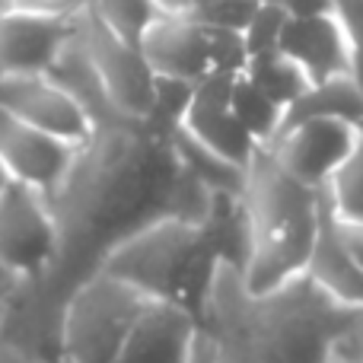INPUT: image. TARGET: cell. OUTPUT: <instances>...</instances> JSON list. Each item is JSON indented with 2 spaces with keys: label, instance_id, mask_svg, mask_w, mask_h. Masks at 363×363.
Wrapping results in <instances>:
<instances>
[{
  "label": "cell",
  "instance_id": "1",
  "mask_svg": "<svg viewBox=\"0 0 363 363\" xmlns=\"http://www.w3.org/2000/svg\"><path fill=\"white\" fill-rule=\"evenodd\" d=\"M363 309L341 306L306 274L249 294L242 268L217 258L198 319L204 363H328L332 341Z\"/></svg>",
  "mask_w": 363,
  "mask_h": 363
},
{
  "label": "cell",
  "instance_id": "2",
  "mask_svg": "<svg viewBox=\"0 0 363 363\" xmlns=\"http://www.w3.org/2000/svg\"><path fill=\"white\" fill-rule=\"evenodd\" d=\"M245 262L242 284L249 294H268L306 274L319 233L322 188L290 176L268 147H258L245 166Z\"/></svg>",
  "mask_w": 363,
  "mask_h": 363
},
{
  "label": "cell",
  "instance_id": "3",
  "mask_svg": "<svg viewBox=\"0 0 363 363\" xmlns=\"http://www.w3.org/2000/svg\"><path fill=\"white\" fill-rule=\"evenodd\" d=\"M217 255L207 249L204 226L160 213L106 252L99 271L131 284L150 300H176L201 309Z\"/></svg>",
  "mask_w": 363,
  "mask_h": 363
},
{
  "label": "cell",
  "instance_id": "4",
  "mask_svg": "<svg viewBox=\"0 0 363 363\" xmlns=\"http://www.w3.org/2000/svg\"><path fill=\"white\" fill-rule=\"evenodd\" d=\"M147 306L150 296L106 271H96L67 303L61 332L64 360L115 363Z\"/></svg>",
  "mask_w": 363,
  "mask_h": 363
},
{
  "label": "cell",
  "instance_id": "5",
  "mask_svg": "<svg viewBox=\"0 0 363 363\" xmlns=\"http://www.w3.org/2000/svg\"><path fill=\"white\" fill-rule=\"evenodd\" d=\"M70 23H74L77 42H80L89 64H93L96 74H99L115 112L131 121H147V125H150V118H153V70H150V64L144 61L140 48L125 42L118 32L108 29V26L96 16V10L86 0L70 13Z\"/></svg>",
  "mask_w": 363,
  "mask_h": 363
},
{
  "label": "cell",
  "instance_id": "6",
  "mask_svg": "<svg viewBox=\"0 0 363 363\" xmlns=\"http://www.w3.org/2000/svg\"><path fill=\"white\" fill-rule=\"evenodd\" d=\"M61 230L48 194L13 182L0 198V271L35 277L55 262Z\"/></svg>",
  "mask_w": 363,
  "mask_h": 363
},
{
  "label": "cell",
  "instance_id": "7",
  "mask_svg": "<svg viewBox=\"0 0 363 363\" xmlns=\"http://www.w3.org/2000/svg\"><path fill=\"white\" fill-rule=\"evenodd\" d=\"M363 128L341 118H303L284 125L268 144L274 160L309 188H325L338 166L360 144Z\"/></svg>",
  "mask_w": 363,
  "mask_h": 363
},
{
  "label": "cell",
  "instance_id": "8",
  "mask_svg": "<svg viewBox=\"0 0 363 363\" xmlns=\"http://www.w3.org/2000/svg\"><path fill=\"white\" fill-rule=\"evenodd\" d=\"M0 108L26 125L83 147L96 125L51 74H0Z\"/></svg>",
  "mask_w": 363,
  "mask_h": 363
},
{
  "label": "cell",
  "instance_id": "9",
  "mask_svg": "<svg viewBox=\"0 0 363 363\" xmlns=\"http://www.w3.org/2000/svg\"><path fill=\"white\" fill-rule=\"evenodd\" d=\"M77 157H80L77 144L38 131L0 108V160L6 163L13 182L35 188L55 201L67 185Z\"/></svg>",
  "mask_w": 363,
  "mask_h": 363
},
{
  "label": "cell",
  "instance_id": "10",
  "mask_svg": "<svg viewBox=\"0 0 363 363\" xmlns=\"http://www.w3.org/2000/svg\"><path fill=\"white\" fill-rule=\"evenodd\" d=\"M115 363H204L198 313L176 300H150Z\"/></svg>",
  "mask_w": 363,
  "mask_h": 363
},
{
  "label": "cell",
  "instance_id": "11",
  "mask_svg": "<svg viewBox=\"0 0 363 363\" xmlns=\"http://www.w3.org/2000/svg\"><path fill=\"white\" fill-rule=\"evenodd\" d=\"M230 86H233V77L226 74L201 77L198 86H194V99L179 128L191 134L194 140H201L207 150L223 157L226 163L245 169L252 163V157H255L258 144L252 140V134L245 131L242 121L233 112Z\"/></svg>",
  "mask_w": 363,
  "mask_h": 363
},
{
  "label": "cell",
  "instance_id": "12",
  "mask_svg": "<svg viewBox=\"0 0 363 363\" xmlns=\"http://www.w3.org/2000/svg\"><path fill=\"white\" fill-rule=\"evenodd\" d=\"M70 16L35 10L0 13V74H48L70 38Z\"/></svg>",
  "mask_w": 363,
  "mask_h": 363
},
{
  "label": "cell",
  "instance_id": "13",
  "mask_svg": "<svg viewBox=\"0 0 363 363\" xmlns=\"http://www.w3.org/2000/svg\"><path fill=\"white\" fill-rule=\"evenodd\" d=\"M138 48L153 74L201 80L211 74L204 29L194 13H157L140 32Z\"/></svg>",
  "mask_w": 363,
  "mask_h": 363
},
{
  "label": "cell",
  "instance_id": "14",
  "mask_svg": "<svg viewBox=\"0 0 363 363\" xmlns=\"http://www.w3.org/2000/svg\"><path fill=\"white\" fill-rule=\"evenodd\" d=\"M277 48L303 67L309 83H322L332 77L354 74L351 70V48L341 32L338 19L332 13L319 16H287Z\"/></svg>",
  "mask_w": 363,
  "mask_h": 363
},
{
  "label": "cell",
  "instance_id": "15",
  "mask_svg": "<svg viewBox=\"0 0 363 363\" xmlns=\"http://www.w3.org/2000/svg\"><path fill=\"white\" fill-rule=\"evenodd\" d=\"M306 277L328 294L341 306L363 309V268L351 255L345 236H341V220L335 217L325 191H322V213H319V233H315L313 255L306 264Z\"/></svg>",
  "mask_w": 363,
  "mask_h": 363
},
{
  "label": "cell",
  "instance_id": "16",
  "mask_svg": "<svg viewBox=\"0 0 363 363\" xmlns=\"http://www.w3.org/2000/svg\"><path fill=\"white\" fill-rule=\"evenodd\" d=\"M303 118H341L363 128V86L354 80V74L313 83L284 112V125H294V121H303Z\"/></svg>",
  "mask_w": 363,
  "mask_h": 363
},
{
  "label": "cell",
  "instance_id": "17",
  "mask_svg": "<svg viewBox=\"0 0 363 363\" xmlns=\"http://www.w3.org/2000/svg\"><path fill=\"white\" fill-rule=\"evenodd\" d=\"M230 102H233V112L236 118L242 121V128L252 134L258 147H268L271 140L281 134V125H284V112L287 108L277 106L262 86L249 80L245 74H236L233 77V86H230Z\"/></svg>",
  "mask_w": 363,
  "mask_h": 363
},
{
  "label": "cell",
  "instance_id": "18",
  "mask_svg": "<svg viewBox=\"0 0 363 363\" xmlns=\"http://www.w3.org/2000/svg\"><path fill=\"white\" fill-rule=\"evenodd\" d=\"M242 74L249 77L255 86H262L264 93H268L271 99H274L277 106H284V108H290L309 86H313V83H309V77L303 74L300 64L290 61L281 48L262 51V55H252Z\"/></svg>",
  "mask_w": 363,
  "mask_h": 363
},
{
  "label": "cell",
  "instance_id": "19",
  "mask_svg": "<svg viewBox=\"0 0 363 363\" xmlns=\"http://www.w3.org/2000/svg\"><path fill=\"white\" fill-rule=\"evenodd\" d=\"M322 191L341 223H363V138Z\"/></svg>",
  "mask_w": 363,
  "mask_h": 363
},
{
  "label": "cell",
  "instance_id": "20",
  "mask_svg": "<svg viewBox=\"0 0 363 363\" xmlns=\"http://www.w3.org/2000/svg\"><path fill=\"white\" fill-rule=\"evenodd\" d=\"M194 86L198 80H185V77L169 74H153V118L150 125L160 134H169L172 128L182 125L188 106L194 99Z\"/></svg>",
  "mask_w": 363,
  "mask_h": 363
},
{
  "label": "cell",
  "instance_id": "21",
  "mask_svg": "<svg viewBox=\"0 0 363 363\" xmlns=\"http://www.w3.org/2000/svg\"><path fill=\"white\" fill-rule=\"evenodd\" d=\"M96 10V16L108 26L112 32H118L125 42L138 45L140 32L147 29L153 16H157V4L153 0H86Z\"/></svg>",
  "mask_w": 363,
  "mask_h": 363
},
{
  "label": "cell",
  "instance_id": "22",
  "mask_svg": "<svg viewBox=\"0 0 363 363\" xmlns=\"http://www.w3.org/2000/svg\"><path fill=\"white\" fill-rule=\"evenodd\" d=\"M204 29V45H207V64L211 74H226L236 77L249 64V48H245V35L236 29H223V26H211L201 19Z\"/></svg>",
  "mask_w": 363,
  "mask_h": 363
},
{
  "label": "cell",
  "instance_id": "23",
  "mask_svg": "<svg viewBox=\"0 0 363 363\" xmlns=\"http://www.w3.org/2000/svg\"><path fill=\"white\" fill-rule=\"evenodd\" d=\"M284 26H287V13H284L281 6L262 0V6H258V13L252 16L249 29L242 32V35H245V48H249V57L252 55H262V51H274L277 45H281Z\"/></svg>",
  "mask_w": 363,
  "mask_h": 363
},
{
  "label": "cell",
  "instance_id": "24",
  "mask_svg": "<svg viewBox=\"0 0 363 363\" xmlns=\"http://www.w3.org/2000/svg\"><path fill=\"white\" fill-rule=\"evenodd\" d=\"M332 16L338 19L351 48L354 80L363 86V0H332Z\"/></svg>",
  "mask_w": 363,
  "mask_h": 363
},
{
  "label": "cell",
  "instance_id": "25",
  "mask_svg": "<svg viewBox=\"0 0 363 363\" xmlns=\"http://www.w3.org/2000/svg\"><path fill=\"white\" fill-rule=\"evenodd\" d=\"M262 0H211V4L198 6L194 16L204 19L211 26H223V29H236L245 32L252 23V16L258 13Z\"/></svg>",
  "mask_w": 363,
  "mask_h": 363
},
{
  "label": "cell",
  "instance_id": "26",
  "mask_svg": "<svg viewBox=\"0 0 363 363\" xmlns=\"http://www.w3.org/2000/svg\"><path fill=\"white\" fill-rule=\"evenodd\" d=\"M328 363H363V313H357L335 335Z\"/></svg>",
  "mask_w": 363,
  "mask_h": 363
},
{
  "label": "cell",
  "instance_id": "27",
  "mask_svg": "<svg viewBox=\"0 0 363 363\" xmlns=\"http://www.w3.org/2000/svg\"><path fill=\"white\" fill-rule=\"evenodd\" d=\"M268 4L281 6L287 16H319V13H332V0H268Z\"/></svg>",
  "mask_w": 363,
  "mask_h": 363
},
{
  "label": "cell",
  "instance_id": "28",
  "mask_svg": "<svg viewBox=\"0 0 363 363\" xmlns=\"http://www.w3.org/2000/svg\"><path fill=\"white\" fill-rule=\"evenodd\" d=\"M16 10H35V13H57V16H70L83 0H10Z\"/></svg>",
  "mask_w": 363,
  "mask_h": 363
},
{
  "label": "cell",
  "instance_id": "29",
  "mask_svg": "<svg viewBox=\"0 0 363 363\" xmlns=\"http://www.w3.org/2000/svg\"><path fill=\"white\" fill-rule=\"evenodd\" d=\"M341 236H345L351 255L357 258V264L363 268V223H341Z\"/></svg>",
  "mask_w": 363,
  "mask_h": 363
},
{
  "label": "cell",
  "instance_id": "30",
  "mask_svg": "<svg viewBox=\"0 0 363 363\" xmlns=\"http://www.w3.org/2000/svg\"><path fill=\"white\" fill-rule=\"evenodd\" d=\"M160 13H194V0H153Z\"/></svg>",
  "mask_w": 363,
  "mask_h": 363
},
{
  "label": "cell",
  "instance_id": "31",
  "mask_svg": "<svg viewBox=\"0 0 363 363\" xmlns=\"http://www.w3.org/2000/svg\"><path fill=\"white\" fill-rule=\"evenodd\" d=\"M13 185V176H10V169H6V163L0 160V198L6 194V188Z\"/></svg>",
  "mask_w": 363,
  "mask_h": 363
},
{
  "label": "cell",
  "instance_id": "32",
  "mask_svg": "<svg viewBox=\"0 0 363 363\" xmlns=\"http://www.w3.org/2000/svg\"><path fill=\"white\" fill-rule=\"evenodd\" d=\"M6 10H13V4L10 0H0V13H6Z\"/></svg>",
  "mask_w": 363,
  "mask_h": 363
},
{
  "label": "cell",
  "instance_id": "33",
  "mask_svg": "<svg viewBox=\"0 0 363 363\" xmlns=\"http://www.w3.org/2000/svg\"><path fill=\"white\" fill-rule=\"evenodd\" d=\"M204 4H211V0H194V10H198V6H204Z\"/></svg>",
  "mask_w": 363,
  "mask_h": 363
}]
</instances>
